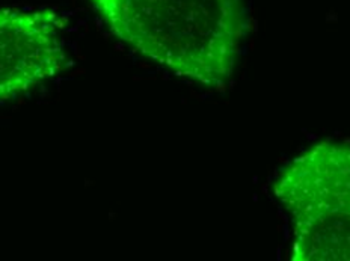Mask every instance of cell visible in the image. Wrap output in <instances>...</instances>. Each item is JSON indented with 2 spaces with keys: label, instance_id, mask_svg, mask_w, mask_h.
Here are the masks:
<instances>
[{
  "label": "cell",
  "instance_id": "1",
  "mask_svg": "<svg viewBox=\"0 0 350 261\" xmlns=\"http://www.w3.org/2000/svg\"><path fill=\"white\" fill-rule=\"evenodd\" d=\"M118 38L175 76L225 83L240 53L237 0H89Z\"/></svg>",
  "mask_w": 350,
  "mask_h": 261
},
{
  "label": "cell",
  "instance_id": "3",
  "mask_svg": "<svg viewBox=\"0 0 350 261\" xmlns=\"http://www.w3.org/2000/svg\"><path fill=\"white\" fill-rule=\"evenodd\" d=\"M66 59L62 26L53 12L0 9V101L53 79Z\"/></svg>",
  "mask_w": 350,
  "mask_h": 261
},
{
  "label": "cell",
  "instance_id": "2",
  "mask_svg": "<svg viewBox=\"0 0 350 261\" xmlns=\"http://www.w3.org/2000/svg\"><path fill=\"white\" fill-rule=\"evenodd\" d=\"M275 195L291 222L294 258L350 260V150L323 142L282 168Z\"/></svg>",
  "mask_w": 350,
  "mask_h": 261
}]
</instances>
